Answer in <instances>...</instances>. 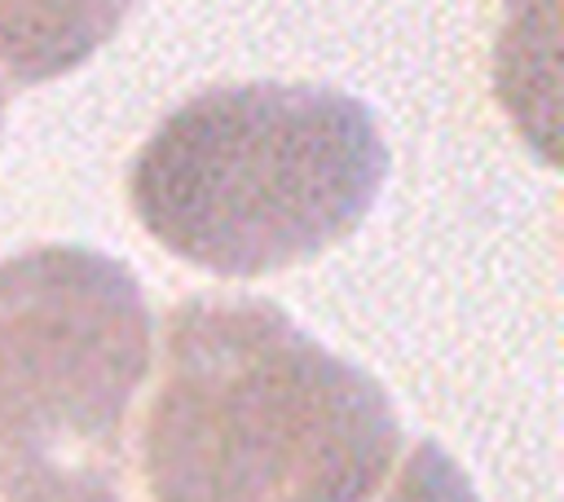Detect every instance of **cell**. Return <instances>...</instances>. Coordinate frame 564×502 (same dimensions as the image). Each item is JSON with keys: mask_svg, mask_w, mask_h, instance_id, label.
<instances>
[{"mask_svg": "<svg viewBox=\"0 0 564 502\" xmlns=\"http://www.w3.org/2000/svg\"><path fill=\"white\" fill-rule=\"evenodd\" d=\"M154 361V502H480L436 440L405 436L366 370L269 299H185Z\"/></svg>", "mask_w": 564, "mask_h": 502, "instance_id": "6da1fadb", "label": "cell"}, {"mask_svg": "<svg viewBox=\"0 0 564 502\" xmlns=\"http://www.w3.org/2000/svg\"><path fill=\"white\" fill-rule=\"evenodd\" d=\"M0 128H4V92H0Z\"/></svg>", "mask_w": 564, "mask_h": 502, "instance_id": "8992f818", "label": "cell"}, {"mask_svg": "<svg viewBox=\"0 0 564 502\" xmlns=\"http://www.w3.org/2000/svg\"><path fill=\"white\" fill-rule=\"evenodd\" d=\"M154 321L128 264L35 247L0 264V502H123Z\"/></svg>", "mask_w": 564, "mask_h": 502, "instance_id": "3957f363", "label": "cell"}, {"mask_svg": "<svg viewBox=\"0 0 564 502\" xmlns=\"http://www.w3.org/2000/svg\"><path fill=\"white\" fill-rule=\"evenodd\" d=\"M498 40V92L520 132L555 159V0H507Z\"/></svg>", "mask_w": 564, "mask_h": 502, "instance_id": "5b68a950", "label": "cell"}, {"mask_svg": "<svg viewBox=\"0 0 564 502\" xmlns=\"http://www.w3.org/2000/svg\"><path fill=\"white\" fill-rule=\"evenodd\" d=\"M383 176L388 145L357 97L256 79L181 101L137 150L128 203L185 264L264 277L339 247Z\"/></svg>", "mask_w": 564, "mask_h": 502, "instance_id": "7a4b0ae2", "label": "cell"}, {"mask_svg": "<svg viewBox=\"0 0 564 502\" xmlns=\"http://www.w3.org/2000/svg\"><path fill=\"white\" fill-rule=\"evenodd\" d=\"M137 0H0V75L18 88L84 66Z\"/></svg>", "mask_w": 564, "mask_h": 502, "instance_id": "277c9868", "label": "cell"}]
</instances>
